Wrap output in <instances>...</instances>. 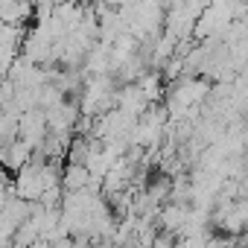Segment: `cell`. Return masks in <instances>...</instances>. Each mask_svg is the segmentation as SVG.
Segmentation results:
<instances>
[{
    "instance_id": "6da1fadb",
    "label": "cell",
    "mask_w": 248,
    "mask_h": 248,
    "mask_svg": "<svg viewBox=\"0 0 248 248\" xmlns=\"http://www.w3.org/2000/svg\"><path fill=\"white\" fill-rule=\"evenodd\" d=\"M32 146L27 143V140H15V143H9V146H3V149H0V161H3V167L9 170V172H18L30 158H32Z\"/></svg>"
},
{
    "instance_id": "7a4b0ae2",
    "label": "cell",
    "mask_w": 248,
    "mask_h": 248,
    "mask_svg": "<svg viewBox=\"0 0 248 248\" xmlns=\"http://www.w3.org/2000/svg\"><path fill=\"white\" fill-rule=\"evenodd\" d=\"M93 181V175H91V170L85 167V164H64V170H62V187H64V193L67 190H82V187H88Z\"/></svg>"
},
{
    "instance_id": "3957f363",
    "label": "cell",
    "mask_w": 248,
    "mask_h": 248,
    "mask_svg": "<svg viewBox=\"0 0 248 248\" xmlns=\"http://www.w3.org/2000/svg\"><path fill=\"white\" fill-rule=\"evenodd\" d=\"M161 82H164V76H161V73H143V76L138 79V85H140V91L146 93V99H149V102L161 99V93H164Z\"/></svg>"
}]
</instances>
